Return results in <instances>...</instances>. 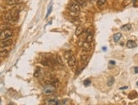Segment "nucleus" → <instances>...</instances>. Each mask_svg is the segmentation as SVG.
Returning <instances> with one entry per match:
<instances>
[{
	"label": "nucleus",
	"mask_w": 138,
	"mask_h": 105,
	"mask_svg": "<svg viewBox=\"0 0 138 105\" xmlns=\"http://www.w3.org/2000/svg\"><path fill=\"white\" fill-rule=\"evenodd\" d=\"M17 19H18V11H16V10H13L12 11L5 14L3 16V20L6 23L15 22Z\"/></svg>",
	"instance_id": "1"
},
{
	"label": "nucleus",
	"mask_w": 138,
	"mask_h": 105,
	"mask_svg": "<svg viewBox=\"0 0 138 105\" xmlns=\"http://www.w3.org/2000/svg\"><path fill=\"white\" fill-rule=\"evenodd\" d=\"M13 34L12 30L10 29H5V30H3L2 31H0V40H5L11 37Z\"/></svg>",
	"instance_id": "2"
},
{
	"label": "nucleus",
	"mask_w": 138,
	"mask_h": 105,
	"mask_svg": "<svg viewBox=\"0 0 138 105\" xmlns=\"http://www.w3.org/2000/svg\"><path fill=\"white\" fill-rule=\"evenodd\" d=\"M80 7L77 4L75 3H73V4H70L69 5V10L70 14H74V15H76L77 14L80 13Z\"/></svg>",
	"instance_id": "3"
},
{
	"label": "nucleus",
	"mask_w": 138,
	"mask_h": 105,
	"mask_svg": "<svg viewBox=\"0 0 138 105\" xmlns=\"http://www.w3.org/2000/svg\"><path fill=\"white\" fill-rule=\"evenodd\" d=\"M55 88H56V87H54V86L49 83L48 85H47L45 87H44L43 91H44V93H45L46 95H50V94H52V93H54Z\"/></svg>",
	"instance_id": "4"
},
{
	"label": "nucleus",
	"mask_w": 138,
	"mask_h": 105,
	"mask_svg": "<svg viewBox=\"0 0 138 105\" xmlns=\"http://www.w3.org/2000/svg\"><path fill=\"white\" fill-rule=\"evenodd\" d=\"M12 43H13V41L10 38L1 40V42H0V48H7V47H10Z\"/></svg>",
	"instance_id": "5"
},
{
	"label": "nucleus",
	"mask_w": 138,
	"mask_h": 105,
	"mask_svg": "<svg viewBox=\"0 0 138 105\" xmlns=\"http://www.w3.org/2000/svg\"><path fill=\"white\" fill-rule=\"evenodd\" d=\"M92 42H87V41H85V42H83V44H82V46H81V48L84 51H90L91 48H92Z\"/></svg>",
	"instance_id": "6"
},
{
	"label": "nucleus",
	"mask_w": 138,
	"mask_h": 105,
	"mask_svg": "<svg viewBox=\"0 0 138 105\" xmlns=\"http://www.w3.org/2000/svg\"><path fill=\"white\" fill-rule=\"evenodd\" d=\"M42 65H43L44 66H53V62H52V59H48V58H43L41 61Z\"/></svg>",
	"instance_id": "7"
},
{
	"label": "nucleus",
	"mask_w": 138,
	"mask_h": 105,
	"mask_svg": "<svg viewBox=\"0 0 138 105\" xmlns=\"http://www.w3.org/2000/svg\"><path fill=\"white\" fill-rule=\"evenodd\" d=\"M86 41H87V42H92V41H93V32L91 31V29H88L87 30Z\"/></svg>",
	"instance_id": "8"
},
{
	"label": "nucleus",
	"mask_w": 138,
	"mask_h": 105,
	"mask_svg": "<svg viewBox=\"0 0 138 105\" xmlns=\"http://www.w3.org/2000/svg\"><path fill=\"white\" fill-rule=\"evenodd\" d=\"M75 64H76V59H75V55L72 54L71 56L69 58V59H68V65L70 67H74L75 65Z\"/></svg>",
	"instance_id": "9"
},
{
	"label": "nucleus",
	"mask_w": 138,
	"mask_h": 105,
	"mask_svg": "<svg viewBox=\"0 0 138 105\" xmlns=\"http://www.w3.org/2000/svg\"><path fill=\"white\" fill-rule=\"evenodd\" d=\"M126 47H127L128 48H134L136 47V42H134V41L129 40L128 42H126Z\"/></svg>",
	"instance_id": "10"
},
{
	"label": "nucleus",
	"mask_w": 138,
	"mask_h": 105,
	"mask_svg": "<svg viewBox=\"0 0 138 105\" xmlns=\"http://www.w3.org/2000/svg\"><path fill=\"white\" fill-rule=\"evenodd\" d=\"M74 2L75 4H77L79 6L81 7H84L87 5V1L86 0H74Z\"/></svg>",
	"instance_id": "11"
},
{
	"label": "nucleus",
	"mask_w": 138,
	"mask_h": 105,
	"mask_svg": "<svg viewBox=\"0 0 138 105\" xmlns=\"http://www.w3.org/2000/svg\"><path fill=\"white\" fill-rule=\"evenodd\" d=\"M122 38V34L121 33H119V32H118V33H115L114 35V41L115 42H119V40Z\"/></svg>",
	"instance_id": "12"
},
{
	"label": "nucleus",
	"mask_w": 138,
	"mask_h": 105,
	"mask_svg": "<svg viewBox=\"0 0 138 105\" xmlns=\"http://www.w3.org/2000/svg\"><path fill=\"white\" fill-rule=\"evenodd\" d=\"M83 31H84L83 27H82V26H78V27L76 28V30H75V35L77 37L81 36V35L83 33Z\"/></svg>",
	"instance_id": "13"
},
{
	"label": "nucleus",
	"mask_w": 138,
	"mask_h": 105,
	"mask_svg": "<svg viewBox=\"0 0 138 105\" xmlns=\"http://www.w3.org/2000/svg\"><path fill=\"white\" fill-rule=\"evenodd\" d=\"M55 59H56L58 65H61V66L64 65V62L62 60V58H61L60 56H55Z\"/></svg>",
	"instance_id": "14"
},
{
	"label": "nucleus",
	"mask_w": 138,
	"mask_h": 105,
	"mask_svg": "<svg viewBox=\"0 0 138 105\" xmlns=\"http://www.w3.org/2000/svg\"><path fill=\"white\" fill-rule=\"evenodd\" d=\"M49 83H50L51 85L54 86V87H57L58 85H59V81H58L57 79H53V80H52Z\"/></svg>",
	"instance_id": "15"
},
{
	"label": "nucleus",
	"mask_w": 138,
	"mask_h": 105,
	"mask_svg": "<svg viewBox=\"0 0 138 105\" xmlns=\"http://www.w3.org/2000/svg\"><path fill=\"white\" fill-rule=\"evenodd\" d=\"M45 103H47V104H58L59 102L54 100V99H48V100H47L45 102Z\"/></svg>",
	"instance_id": "16"
},
{
	"label": "nucleus",
	"mask_w": 138,
	"mask_h": 105,
	"mask_svg": "<svg viewBox=\"0 0 138 105\" xmlns=\"http://www.w3.org/2000/svg\"><path fill=\"white\" fill-rule=\"evenodd\" d=\"M121 29H122L123 31H130L131 29V24H126V25H125L121 26Z\"/></svg>",
	"instance_id": "17"
},
{
	"label": "nucleus",
	"mask_w": 138,
	"mask_h": 105,
	"mask_svg": "<svg viewBox=\"0 0 138 105\" xmlns=\"http://www.w3.org/2000/svg\"><path fill=\"white\" fill-rule=\"evenodd\" d=\"M114 78L112 77V76H110V77H108V81H107V84H108V86H111L114 84Z\"/></svg>",
	"instance_id": "18"
},
{
	"label": "nucleus",
	"mask_w": 138,
	"mask_h": 105,
	"mask_svg": "<svg viewBox=\"0 0 138 105\" xmlns=\"http://www.w3.org/2000/svg\"><path fill=\"white\" fill-rule=\"evenodd\" d=\"M106 4V0H98V6L99 8H102Z\"/></svg>",
	"instance_id": "19"
},
{
	"label": "nucleus",
	"mask_w": 138,
	"mask_h": 105,
	"mask_svg": "<svg viewBox=\"0 0 138 105\" xmlns=\"http://www.w3.org/2000/svg\"><path fill=\"white\" fill-rule=\"evenodd\" d=\"M8 54V50H1V51H0V58L7 56Z\"/></svg>",
	"instance_id": "20"
},
{
	"label": "nucleus",
	"mask_w": 138,
	"mask_h": 105,
	"mask_svg": "<svg viewBox=\"0 0 138 105\" xmlns=\"http://www.w3.org/2000/svg\"><path fill=\"white\" fill-rule=\"evenodd\" d=\"M7 4L8 5H14V4H17L18 3V0H7Z\"/></svg>",
	"instance_id": "21"
},
{
	"label": "nucleus",
	"mask_w": 138,
	"mask_h": 105,
	"mask_svg": "<svg viewBox=\"0 0 138 105\" xmlns=\"http://www.w3.org/2000/svg\"><path fill=\"white\" fill-rule=\"evenodd\" d=\"M72 54H71V52L70 51H66L65 52H64V57H65V59L68 60L69 59V58L71 56Z\"/></svg>",
	"instance_id": "22"
},
{
	"label": "nucleus",
	"mask_w": 138,
	"mask_h": 105,
	"mask_svg": "<svg viewBox=\"0 0 138 105\" xmlns=\"http://www.w3.org/2000/svg\"><path fill=\"white\" fill-rule=\"evenodd\" d=\"M87 59V55H82L81 58V63H85V62H86Z\"/></svg>",
	"instance_id": "23"
},
{
	"label": "nucleus",
	"mask_w": 138,
	"mask_h": 105,
	"mask_svg": "<svg viewBox=\"0 0 138 105\" xmlns=\"http://www.w3.org/2000/svg\"><path fill=\"white\" fill-rule=\"evenodd\" d=\"M84 84H85V85H86V86L90 85V84H91V81H90V80H87V81H84Z\"/></svg>",
	"instance_id": "24"
},
{
	"label": "nucleus",
	"mask_w": 138,
	"mask_h": 105,
	"mask_svg": "<svg viewBox=\"0 0 138 105\" xmlns=\"http://www.w3.org/2000/svg\"><path fill=\"white\" fill-rule=\"evenodd\" d=\"M40 71V69H37V71H36V72H35L34 75H35V76H36V77H37V76H38V75H39V73H40V71Z\"/></svg>",
	"instance_id": "25"
},
{
	"label": "nucleus",
	"mask_w": 138,
	"mask_h": 105,
	"mask_svg": "<svg viewBox=\"0 0 138 105\" xmlns=\"http://www.w3.org/2000/svg\"><path fill=\"white\" fill-rule=\"evenodd\" d=\"M109 65L114 66V65H115V62H114V61H110V62H109Z\"/></svg>",
	"instance_id": "26"
},
{
	"label": "nucleus",
	"mask_w": 138,
	"mask_h": 105,
	"mask_svg": "<svg viewBox=\"0 0 138 105\" xmlns=\"http://www.w3.org/2000/svg\"><path fill=\"white\" fill-rule=\"evenodd\" d=\"M134 71H135V73H138V66L137 67H135V69H134Z\"/></svg>",
	"instance_id": "27"
},
{
	"label": "nucleus",
	"mask_w": 138,
	"mask_h": 105,
	"mask_svg": "<svg viewBox=\"0 0 138 105\" xmlns=\"http://www.w3.org/2000/svg\"><path fill=\"white\" fill-rule=\"evenodd\" d=\"M86 1H87V2H89V3H92L94 0H86Z\"/></svg>",
	"instance_id": "28"
},
{
	"label": "nucleus",
	"mask_w": 138,
	"mask_h": 105,
	"mask_svg": "<svg viewBox=\"0 0 138 105\" xmlns=\"http://www.w3.org/2000/svg\"><path fill=\"white\" fill-rule=\"evenodd\" d=\"M3 10H4V8H2L1 6H0V12H1V11H2Z\"/></svg>",
	"instance_id": "29"
},
{
	"label": "nucleus",
	"mask_w": 138,
	"mask_h": 105,
	"mask_svg": "<svg viewBox=\"0 0 138 105\" xmlns=\"http://www.w3.org/2000/svg\"><path fill=\"white\" fill-rule=\"evenodd\" d=\"M136 84H137V86H138V82H137V83H136Z\"/></svg>",
	"instance_id": "30"
},
{
	"label": "nucleus",
	"mask_w": 138,
	"mask_h": 105,
	"mask_svg": "<svg viewBox=\"0 0 138 105\" xmlns=\"http://www.w3.org/2000/svg\"><path fill=\"white\" fill-rule=\"evenodd\" d=\"M129 1H130V0H129Z\"/></svg>",
	"instance_id": "31"
},
{
	"label": "nucleus",
	"mask_w": 138,
	"mask_h": 105,
	"mask_svg": "<svg viewBox=\"0 0 138 105\" xmlns=\"http://www.w3.org/2000/svg\"><path fill=\"white\" fill-rule=\"evenodd\" d=\"M137 1H138V0H137Z\"/></svg>",
	"instance_id": "32"
}]
</instances>
